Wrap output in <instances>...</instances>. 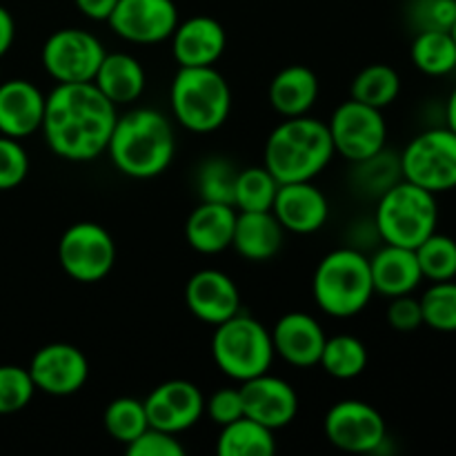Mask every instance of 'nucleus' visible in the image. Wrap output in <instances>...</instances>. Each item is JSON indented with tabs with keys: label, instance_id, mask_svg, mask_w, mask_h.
Listing matches in <instances>:
<instances>
[{
	"label": "nucleus",
	"instance_id": "1",
	"mask_svg": "<svg viewBox=\"0 0 456 456\" xmlns=\"http://www.w3.org/2000/svg\"><path fill=\"white\" fill-rule=\"evenodd\" d=\"M118 107L94 83H56L45 96L43 136L58 159L87 163L105 154Z\"/></svg>",
	"mask_w": 456,
	"mask_h": 456
},
{
	"label": "nucleus",
	"instance_id": "2",
	"mask_svg": "<svg viewBox=\"0 0 456 456\" xmlns=\"http://www.w3.org/2000/svg\"><path fill=\"white\" fill-rule=\"evenodd\" d=\"M105 154L125 176L136 181L160 176L176 156L172 120L151 107L125 111L116 118Z\"/></svg>",
	"mask_w": 456,
	"mask_h": 456
},
{
	"label": "nucleus",
	"instance_id": "3",
	"mask_svg": "<svg viewBox=\"0 0 456 456\" xmlns=\"http://www.w3.org/2000/svg\"><path fill=\"white\" fill-rule=\"evenodd\" d=\"M332 159L334 145L328 123L307 114L281 120L267 136L263 151V165L281 185L314 181Z\"/></svg>",
	"mask_w": 456,
	"mask_h": 456
},
{
	"label": "nucleus",
	"instance_id": "4",
	"mask_svg": "<svg viewBox=\"0 0 456 456\" xmlns=\"http://www.w3.org/2000/svg\"><path fill=\"white\" fill-rule=\"evenodd\" d=\"M314 303L332 319H352L374 298L370 258L356 248H338L325 254L312 279Z\"/></svg>",
	"mask_w": 456,
	"mask_h": 456
},
{
	"label": "nucleus",
	"instance_id": "5",
	"mask_svg": "<svg viewBox=\"0 0 456 456\" xmlns=\"http://www.w3.org/2000/svg\"><path fill=\"white\" fill-rule=\"evenodd\" d=\"M169 105L178 125L194 134H212L227 123L232 87L216 67H178L169 89Z\"/></svg>",
	"mask_w": 456,
	"mask_h": 456
},
{
	"label": "nucleus",
	"instance_id": "6",
	"mask_svg": "<svg viewBox=\"0 0 456 456\" xmlns=\"http://www.w3.org/2000/svg\"><path fill=\"white\" fill-rule=\"evenodd\" d=\"M439 225L436 194L401 178L379 196L374 230L383 243L414 249Z\"/></svg>",
	"mask_w": 456,
	"mask_h": 456
},
{
	"label": "nucleus",
	"instance_id": "7",
	"mask_svg": "<svg viewBox=\"0 0 456 456\" xmlns=\"http://www.w3.org/2000/svg\"><path fill=\"white\" fill-rule=\"evenodd\" d=\"M274 356L270 330L243 312L223 321L212 334L214 363L232 381L243 383L258 374L270 372Z\"/></svg>",
	"mask_w": 456,
	"mask_h": 456
},
{
	"label": "nucleus",
	"instance_id": "8",
	"mask_svg": "<svg viewBox=\"0 0 456 456\" xmlns=\"http://www.w3.org/2000/svg\"><path fill=\"white\" fill-rule=\"evenodd\" d=\"M405 181L445 194L456 190V134L448 127H430L417 134L399 154Z\"/></svg>",
	"mask_w": 456,
	"mask_h": 456
},
{
	"label": "nucleus",
	"instance_id": "9",
	"mask_svg": "<svg viewBox=\"0 0 456 456\" xmlns=\"http://www.w3.org/2000/svg\"><path fill=\"white\" fill-rule=\"evenodd\" d=\"M58 263L62 272L78 283H101L114 270L116 243L98 223H74L58 240Z\"/></svg>",
	"mask_w": 456,
	"mask_h": 456
},
{
	"label": "nucleus",
	"instance_id": "10",
	"mask_svg": "<svg viewBox=\"0 0 456 456\" xmlns=\"http://www.w3.org/2000/svg\"><path fill=\"white\" fill-rule=\"evenodd\" d=\"M328 129L334 154L350 163L372 159L387 145V123L383 118V110L363 105L354 98L341 102L332 111Z\"/></svg>",
	"mask_w": 456,
	"mask_h": 456
},
{
	"label": "nucleus",
	"instance_id": "11",
	"mask_svg": "<svg viewBox=\"0 0 456 456\" xmlns=\"http://www.w3.org/2000/svg\"><path fill=\"white\" fill-rule=\"evenodd\" d=\"M105 53L92 31L65 27L45 40L40 61L56 83H92Z\"/></svg>",
	"mask_w": 456,
	"mask_h": 456
},
{
	"label": "nucleus",
	"instance_id": "12",
	"mask_svg": "<svg viewBox=\"0 0 456 456\" xmlns=\"http://www.w3.org/2000/svg\"><path fill=\"white\" fill-rule=\"evenodd\" d=\"M325 439L334 448L352 454H372L387 441V423L374 405L346 399L328 410L323 421Z\"/></svg>",
	"mask_w": 456,
	"mask_h": 456
},
{
	"label": "nucleus",
	"instance_id": "13",
	"mask_svg": "<svg viewBox=\"0 0 456 456\" xmlns=\"http://www.w3.org/2000/svg\"><path fill=\"white\" fill-rule=\"evenodd\" d=\"M107 22L127 43L156 45L172 38L181 18L174 0H118Z\"/></svg>",
	"mask_w": 456,
	"mask_h": 456
},
{
	"label": "nucleus",
	"instance_id": "14",
	"mask_svg": "<svg viewBox=\"0 0 456 456\" xmlns=\"http://www.w3.org/2000/svg\"><path fill=\"white\" fill-rule=\"evenodd\" d=\"M36 390L52 396H69L83 390L89 379V361L71 343H49L36 350L29 361Z\"/></svg>",
	"mask_w": 456,
	"mask_h": 456
},
{
	"label": "nucleus",
	"instance_id": "15",
	"mask_svg": "<svg viewBox=\"0 0 456 456\" xmlns=\"http://www.w3.org/2000/svg\"><path fill=\"white\" fill-rule=\"evenodd\" d=\"M145 403L150 428L181 435L194 428L205 414V396L196 383L187 379H172L147 395Z\"/></svg>",
	"mask_w": 456,
	"mask_h": 456
},
{
	"label": "nucleus",
	"instance_id": "16",
	"mask_svg": "<svg viewBox=\"0 0 456 456\" xmlns=\"http://www.w3.org/2000/svg\"><path fill=\"white\" fill-rule=\"evenodd\" d=\"M245 417L270 430L288 428L298 414V395L285 379L265 372L240 383Z\"/></svg>",
	"mask_w": 456,
	"mask_h": 456
},
{
	"label": "nucleus",
	"instance_id": "17",
	"mask_svg": "<svg viewBox=\"0 0 456 456\" xmlns=\"http://www.w3.org/2000/svg\"><path fill=\"white\" fill-rule=\"evenodd\" d=\"M185 305L191 316L216 328L240 312L239 285L225 272L205 267L187 281Z\"/></svg>",
	"mask_w": 456,
	"mask_h": 456
},
{
	"label": "nucleus",
	"instance_id": "18",
	"mask_svg": "<svg viewBox=\"0 0 456 456\" xmlns=\"http://www.w3.org/2000/svg\"><path fill=\"white\" fill-rule=\"evenodd\" d=\"M272 212L285 232L307 236L319 232L328 223L330 203L314 181L283 183L276 191Z\"/></svg>",
	"mask_w": 456,
	"mask_h": 456
},
{
	"label": "nucleus",
	"instance_id": "19",
	"mask_svg": "<svg viewBox=\"0 0 456 456\" xmlns=\"http://www.w3.org/2000/svg\"><path fill=\"white\" fill-rule=\"evenodd\" d=\"M272 343L276 356L294 368H314L319 365L325 346V330L316 316L307 312H288L274 323Z\"/></svg>",
	"mask_w": 456,
	"mask_h": 456
},
{
	"label": "nucleus",
	"instance_id": "20",
	"mask_svg": "<svg viewBox=\"0 0 456 456\" xmlns=\"http://www.w3.org/2000/svg\"><path fill=\"white\" fill-rule=\"evenodd\" d=\"M172 56L178 67H212L227 47V34L212 16H191L172 34Z\"/></svg>",
	"mask_w": 456,
	"mask_h": 456
},
{
	"label": "nucleus",
	"instance_id": "21",
	"mask_svg": "<svg viewBox=\"0 0 456 456\" xmlns=\"http://www.w3.org/2000/svg\"><path fill=\"white\" fill-rule=\"evenodd\" d=\"M45 116V94L31 80L0 83V134L22 141L38 132Z\"/></svg>",
	"mask_w": 456,
	"mask_h": 456
},
{
	"label": "nucleus",
	"instance_id": "22",
	"mask_svg": "<svg viewBox=\"0 0 456 456\" xmlns=\"http://www.w3.org/2000/svg\"><path fill=\"white\" fill-rule=\"evenodd\" d=\"M370 272H372L374 294L386 298L414 294L423 283L421 267L417 254L410 248L386 243L381 249L370 256Z\"/></svg>",
	"mask_w": 456,
	"mask_h": 456
},
{
	"label": "nucleus",
	"instance_id": "23",
	"mask_svg": "<svg viewBox=\"0 0 456 456\" xmlns=\"http://www.w3.org/2000/svg\"><path fill=\"white\" fill-rule=\"evenodd\" d=\"M236 208L227 203L200 200L185 221V240L199 254H221L232 248L236 225Z\"/></svg>",
	"mask_w": 456,
	"mask_h": 456
},
{
	"label": "nucleus",
	"instance_id": "24",
	"mask_svg": "<svg viewBox=\"0 0 456 456\" xmlns=\"http://www.w3.org/2000/svg\"><path fill=\"white\" fill-rule=\"evenodd\" d=\"M239 212V209H236ZM285 243V230L274 212H239L236 214L232 248L245 261L263 263L274 258Z\"/></svg>",
	"mask_w": 456,
	"mask_h": 456
},
{
	"label": "nucleus",
	"instance_id": "25",
	"mask_svg": "<svg viewBox=\"0 0 456 456\" xmlns=\"http://www.w3.org/2000/svg\"><path fill=\"white\" fill-rule=\"evenodd\" d=\"M321 83L314 69L305 65H288L272 78L267 98L272 110L283 118L305 116L319 101Z\"/></svg>",
	"mask_w": 456,
	"mask_h": 456
},
{
	"label": "nucleus",
	"instance_id": "26",
	"mask_svg": "<svg viewBox=\"0 0 456 456\" xmlns=\"http://www.w3.org/2000/svg\"><path fill=\"white\" fill-rule=\"evenodd\" d=\"M116 107L132 105L142 96L147 74L142 62L127 52L105 53L92 80Z\"/></svg>",
	"mask_w": 456,
	"mask_h": 456
},
{
	"label": "nucleus",
	"instance_id": "27",
	"mask_svg": "<svg viewBox=\"0 0 456 456\" xmlns=\"http://www.w3.org/2000/svg\"><path fill=\"white\" fill-rule=\"evenodd\" d=\"M216 452L218 456H272L276 452L274 430L249 417H240L221 428Z\"/></svg>",
	"mask_w": 456,
	"mask_h": 456
},
{
	"label": "nucleus",
	"instance_id": "28",
	"mask_svg": "<svg viewBox=\"0 0 456 456\" xmlns=\"http://www.w3.org/2000/svg\"><path fill=\"white\" fill-rule=\"evenodd\" d=\"M412 65L421 74L444 78L456 71V43L450 31H417L410 47Z\"/></svg>",
	"mask_w": 456,
	"mask_h": 456
},
{
	"label": "nucleus",
	"instance_id": "29",
	"mask_svg": "<svg viewBox=\"0 0 456 456\" xmlns=\"http://www.w3.org/2000/svg\"><path fill=\"white\" fill-rule=\"evenodd\" d=\"M368 361V347L361 338L352 337V334H337V337L325 338L319 365L332 379L350 381V379H356L365 372Z\"/></svg>",
	"mask_w": 456,
	"mask_h": 456
},
{
	"label": "nucleus",
	"instance_id": "30",
	"mask_svg": "<svg viewBox=\"0 0 456 456\" xmlns=\"http://www.w3.org/2000/svg\"><path fill=\"white\" fill-rule=\"evenodd\" d=\"M350 94L354 101L363 102V105L386 110L401 94L399 71L386 62H374V65L363 67L352 80Z\"/></svg>",
	"mask_w": 456,
	"mask_h": 456
},
{
	"label": "nucleus",
	"instance_id": "31",
	"mask_svg": "<svg viewBox=\"0 0 456 456\" xmlns=\"http://www.w3.org/2000/svg\"><path fill=\"white\" fill-rule=\"evenodd\" d=\"M281 183L265 165L239 169L234 185V208L239 212H270Z\"/></svg>",
	"mask_w": 456,
	"mask_h": 456
},
{
	"label": "nucleus",
	"instance_id": "32",
	"mask_svg": "<svg viewBox=\"0 0 456 456\" xmlns=\"http://www.w3.org/2000/svg\"><path fill=\"white\" fill-rule=\"evenodd\" d=\"M102 426H105L107 435L111 439L123 445H129L150 428L145 403L134 399V396H118V399H114L105 408Z\"/></svg>",
	"mask_w": 456,
	"mask_h": 456
},
{
	"label": "nucleus",
	"instance_id": "33",
	"mask_svg": "<svg viewBox=\"0 0 456 456\" xmlns=\"http://www.w3.org/2000/svg\"><path fill=\"white\" fill-rule=\"evenodd\" d=\"M239 169L230 159L209 156L196 169V190L200 200L234 205V185Z\"/></svg>",
	"mask_w": 456,
	"mask_h": 456
},
{
	"label": "nucleus",
	"instance_id": "34",
	"mask_svg": "<svg viewBox=\"0 0 456 456\" xmlns=\"http://www.w3.org/2000/svg\"><path fill=\"white\" fill-rule=\"evenodd\" d=\"M414 254H417L423 281L436 283V281L456 279V240L452 236L435 232L414 248Z\"/></svg>",
	"mask_w": 456,
	"mask_h": 456
},
{
	"label": "nucleus",
	"instance_id": "35",
	"mask_svg": "<svg viewBox=\"0 0 456 456\" xmlns=\"http://www.w3.org/2000/svg\"><path fill=\"white\" fill-rule=\"evenodd\" d=\"M419 301H421L423 325L435 332H456V279L430 283Z\"/></svg>",
	"mask_w": 456,
	"mask_h": 456
},
{
	"label": "nucleus",
	"instance_id": "36",
	"mask_svg": "<svg viewBox=\"0 0 456 456\" xmlns=\"http://www.w3.org/2000/svg\"><path fill=\"white\" fill-rule=\"evenodd\" d=\"M354 165L359 167V176H356L359 187L363 191H368V194H374L377 199L403 178L399 154H392L387 150L379 151L372 159L361 160V163Z\"/></svg>",
	"mask_w": 456,
	"mask_h": 456
},
{
	"label": "nucleus",
	"instance_id": "37",
	"mask_svg": "<svg viewBox=\"0 0 456 456\" xmlns=\"http://www.w3.org/2000/svg\"><path fill=\"white\" fill-rule=\"evenodd\" d=\"M36 386L20 365H0V414H16L31 403Z\"/></svg>",
	"mask_w": 456,
	"mask_h": 456
},
{
	"label": "nucleus",
	"instance_id": "38",
	"mask_svg": "<svg viewBox=\"0 0 456 456\" xmlns=\"http://www.w3.org/2000/svg\"><path fill=\"white\" fill-rule=\"evenodd\" d=\"M408 20L414 31H450L456 20V0H410Z\"/></svg>",
	"mask_w": 456,
	"mask_h": 456
},
{
	"label": "nucleus",
	"instance_id": "39",
	"mask_svg": "<svg viewBox=\"0 0 456 456\" xmlns=\"http://www.w3.org/2000/svg\"><path fill=\"white\" fill-rule=\"evenodd\" d=\"M29 174V156L18 138L0 134V191L13 190Z\"/></svg>",
	"mask_w": 456,
	"mask_h": 456
},
{
	"label": "nucleus",
	"instance_id": "40",
	"mask_svg": "<svg viewBox=\"0 0 456 456\" xmlns=\"http://www.w3.org/2000/svg\"><path fill=\"white\" fill-rule=\"evenodd\" d=\"M129 456H183L185 448L178 441V435L159 430V428H147L138 439L125 445Z\"/></svg>",
	"mask_w": 456,
	"mask_h": 456
},
{
	"label": "nucleus",
	"instance_id": "41",
	"mask_svg": "<svg viewBox=\"0 0 456 456\" xmlns=\"http://www.w3.org/2000/svg\"><path fill=\"white\" fill-rule=\"evenodd\" d=\"M205 412L218 428L245 417V405L240 387H221L205 401Z\"/></svg>",
	"mask_w": 456,
	"mask_h": 456
},
{
	"label": "nucleus",
	"instance_id": "42",
	"mask_svg": "<svg viewBox=\"0 0 456 456\" xmlns=\"http://www.w3.org/2000/svg\"><path fill=\"white\" fill-rule=\"evenodd\" d=\"M387 323L396 332H417L423 325V312H421V301L414 298L412 294H403V297L390 298V305H387Z\"/></svg>",
	"mask_w": 456,
	"mask_h": 456
},
{
	"label": "nucleus",
	"instance_id": "43",
	"mask_svg": "<svg viewBox=\"0 0 456 456\" xmlns=\"http://www.w3.org/2000/svg\"><path fill=\"white\" fill-rule=\"evenodd\" d=\"M116 3L118 0H74L76 9H78L80 13H83L85 18H89V20H105L111 16V12H114Z\"/></svg>",
	"mask_w": 456,
	"mask_h": 456
},
{
	"label": "nucleus",
	"instance_id": "44",
	"mask_svg": "<svg viewBox=\"0 0 456 456\" xmlns=\"http://www.w3.org/2000/svg\"><path fill=\"white\" fill-rule=\"evenodd\" d=\"M13 38H16V22L12 13L0 4V58L12 49Z\"/></svg>",
	"mask_w": 456,
	"mask_h": 456
},
{
	"label": "nucleus",
	"instance_id": "45",
	"mask_svg": "<svg viewBox=\"0 0 456 456\" xmlns=\"http://www.w3.org/2000/svg\"><path fill=\"white\" fill-rule=\"evenodd\" d=\"M445 127L456 134V87L450 92L448 102H445Z\"/></svg>",
	"mask_w": 456,
	"mask_h": 456
},
{
	"label": "nucleus",
	"instance_id": "46",
	"mask_svg": "<svg viewBox=\"0 0 456 456\" xmlns=\"http://www.w3.org/2000/svg\"><path fill=\"white\" fill-rule=\"evenodd\" d=\"M450 34H452V38H454V43H456V20H454V25H452V29H450Z\"/></svg>",
	"mask_w": 456,
	"mask_h": 456
}]
</instances>
